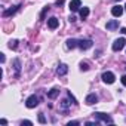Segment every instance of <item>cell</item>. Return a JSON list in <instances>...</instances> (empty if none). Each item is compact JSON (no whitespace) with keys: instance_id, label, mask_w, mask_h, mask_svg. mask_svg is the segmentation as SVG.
<instances>
[{"instance_id":"obj_17","label":"cell","mask_w":126,"mask_h":126,"mask_svg":"<svg viewBox=\"0 0 126 126\" xmlns=\"http://www.w3.org/2000/svg\"><path fill=\"white\" fill-rule=\"evenodd\" d=\"M80 68H82L83 71H88V70H89V65L86 64V62H82V64H80Z\"/></svg>"},{"instance_id":"obj_3","label":"cell","mask_w":126,"mask_h":126,"mask_svg":"<svg viewBox=\"0 0 126 126\" xmlns=\"http://www.w3.org/2000/svg\"><path fill=\"white\" fill-rule=\"evenodd\" d=\"M125 45H126V40H125V39H117V40H114V43H113V50H114V52L122 50V49L125 47Z\"/></svg>"},{"instance_id":"obj_24","label":"cell","mask_w":126,"mask_h":126,"mask_svg":"<svg viewBox=\"0 0 126 126\" xmlns=\"http://www.w3.org/2000/svg\"><path fill=\"white\" fill-rule=\"evenodd\" d=\"M122 83L126 86V74H125V76H122Z\"/></svg>"},{"instance_id":"obj_6","label":"cell","mask_w":126,"mask_h":126,"mask_svg":"<svg viewBox=\"0 0 126 126\" xmlns=\"http://www.w3.org/2000/svg\"><path fill=\"white\" fill-rule=\"evenodd\" d=\"M92 40H79V47L82 49V50H86V49H89V47H92Z\"/></svg>"},{"instance_id":"obj_26","label":"cell","mask_w":126,"mask_h":126,"mask_svg":"<svg viewBox=\"0 0 126 126\" xmlns=\"http://www.w3.org/2000/svg\"><path fill=\"white\" fill-rule=\"evenodd\" d=\"M0 123H2V125H6L8 122H6V119H2V120H0Z\"/></svg>"},{"instance_id":"obj_11","label":"cell","mask_w":126,"mask_h":126,"mask_svg":"<svg viewBox=\"0 0 126 126\" xmlns=\"http://www.w3.org/2000/svg\"><path fill=\"white\" fill-rule=\"evenodd\" d=\"M58 95H59V89L58 88H53V89H50L47 92V98H50V99H55Z\"/></svg>"},{"instance_id":"obj_5","label":"cell","mask_w":126,"mask_h":126,"mask_svg":"<svg viewBox=\"0 0 126 126\" xmlns=\"http://www.w3.org/2000/svg\"><path fill=\"white\" fill-rule=\"evenodd\" d=\"M111 14H113V16L119 18V16L123 14V6H120V5H116V6H113V8H111Z\"/></svg>"},{"instance_id":"obj_21","label":"cell","mask_w":126,"mask_h":126,"mask_svg":"<svg viewBox=\"0 0 126 126\" xmlns=\"http://www.w3.org/2000/svg\"><path fill=\"white\" fill-rule=\"evenodd\" d=\"M68 96H70V99H71V101H73L74 104H77V101H76V98H74V96L71 95V92H68Z\"/></svg>"},{"instance_id":"obj_15","label":"cell","mask_w":126,"mask_h":126,"mask_svg":"<svg viewBox=\"0 0 126 126\" xmlns=\"http://www.w3.org/2000/svg\"><path fill=\"white\" fill-rule=\"evenodd\" d=\"M88 15H89V8H82L80 9V18L82 19H86Z\"/></svg>"},{"instance_id":"obj_25","label":"cell","mask_w":126,"mask_h":126,"mask_svg":"<svg viewBox=\"0 0 126 126\" xmlns=\"http://www.w3.org/2000/svg\"><path fill=\"white\" fill-rule=\"evenodd\" d=\"M0 61L5 62V55H3V53H0Z\"/></svg>"},{"instance_id":"obj_23","label":"cell","mask_w":126,"mask_h":126,"mask_svg":"<svg viewBox=\"0 0 126 126\" xmlns=\"http://www.w3.org/2000/svg\"><path fill=\"white\" fill-rule=\"evenodd\" d=\"M79 125V122H70L68 123V126H77Z\"/></svg>"},{"instance_id":"obj_16","label":"cell","mask_w":126,"mask_h":126,"mask_svg":"<svg viewBox=\"0 0 126 126\" xmlns=\"http://www.w3.org/2000/svg\"><path fill=\"white\" fill-rule=\"evenodd\" d=\"M16 46H18V42H16V40L9 42V47H11V49H16Z\"/></svg>"},{"instance_id":"obj_29","label":"cell","mask_w":126,"mask_h":126,"mask_svg":"<svg viewBox=\"0 0 126 126\" xmlns=\"http://www.w3.org/2000/svg\"><path fill=\"white\" fill-rule=\"evenodd\" d=\"M125 9H126V5H125Z\"/></svg>"},{"instance_id":"obj_7","label":"cell","mask_w":126,"mask_h":126,"mask_svg":"<svg viewBox=\"0 0 126 126\" xmlns=\"http://www.w3.org/2000/svg\"><path fill=\"white\" fill-rule=\"evenodd\" d=\"M58 25H59V21H58L55 16H52V18H49V19H47V27H49L50 30H55Z\"/></svg>"},{"instance_id":"obj_20","label":"cell","mask_w":126,"mask_h":126,"mask_svg":"<svg viewBox=\"0 0 126 126\" xmlns=\"http://www.w3.org/2000/svg\"><path fill=\"white\" fill-rule=\"evenodd\" d=\"M21 125H22V126H24V125H28V126H31V125H33V122H30V120H22V122H21Z\"/></svg>"},{"instance_id":"obj_8","label":"cell","mask_w":126,"mask_h":126,"mask_svg":"<svg viewBox=\"0 0 126 126\" xmlns=\"http://www.w3.org/2000/svg\"><path fill=\"white\" fill-rule=\"evenodd\" d=\"M80 5H82L80 0H71V2H70V9H71V12L79 11V9H80Z\"/></svg>"},{"instance_id":"obj_18","label":"cell","mask_w":126,"mask_h":126,"mask_svg":"<svg viewBox=\"0 0 126 126\" xmlns=\"http://www.w3.org/2000/svg\"><path fill=\"white\" fill-rule=\"evenodd\" d=\"M67 105H68V101H67V99H64V101L61 102V108H62V110H65V108H67Z\"/></svg>"},{"instance_id":"obj_4","label":"cell","mask_w":126,"mask_h":126,"mask_svg":"<svg viewBox=\"0 0 126 126\" xmlns=\"http://www.w3.org/2000/svg\"><path fill=\"white\" fill-rule=\"evenodd\" d=\"M114 80H116V77H114V74H113L111 71H105V73L102 74V82H104V83L111 85V83H114Z\"/></svg>"},{"instance_id":"obj_1","label":"cell","mask_w":126,"mask_h":126,"mask_svg":"<svg viewBox=\"0 0 126 126\" xmlns=\"http://www.w3.org/2000/svg\"><path fill=\"white\" fill-rule=\"evenodd\" d=\"M25 105H27L28 108H34V107H37V105H39V98H37L36 95L28 96L27 101H25Z\"/></svg>"},{"instance_id":"obj_10","label":"cell","mask_w":126,"mask_h":126,"mask_svg":"<svg viewBox=\"0 0 126 126\" xmlns=\"http://www.w3.org/2000/svg\"><path fill=\"white\" fill-rule=\"evenodd\" d=\"M67 71H68V67H67L65 64H61V65L56 68V73H58V76H65V74H67Z\"/></svg>"},{"instance_id":"obj_9","label":"cell","mask_w":126,"mask_h":126,"mask_svg":"<svg viewBox=\"0 0 126 126\" xmlns=\"http://www.w3.org/2000/svg\"><path fill=\"white\" fill-rule=\"evenodd\" d=\"M96 101H98V96L95 94H91V95L86 96V104L88 105H94V104H96Z\"/></svg>"},{"instance_id":"obj_14","label":"cell","mask_w":126,"mask_h":126,"mask_svg":"<svg viewBox=\"0 0 126 126\" xmlns=\"http://www.w3.org/2000/svg\"><path fill=\"white\" fill-rule=\"evenodd\" d=\"M76 46H79V40H74V39H68L67 40V47L68 49H74Z\"/></svg>"},{"instance_id":"obj_2","label":"cell","mask_w":126,"mask_h":126,"mask_svg":"<svg viewBox=\"0 0 126 126\" xmlns=\"http://www.w3.org/2000/svg\"><path fill=\"white\" fill-rule=\"evenodd\" d=\"M94 117H95L96 120L104 122V123H113V119H111L110 116H107L105 113H95V114H94Z\"/></svg>"},{"instance_id":"obj_27","label":"cell","mask_w":126,"mask_h":126,"mask_svg":"<svg viewBox=\"0 0 126 126\" xmlns=\"http://www.w3.org/2000/svg\"><path fill=\"white\" fill-rule=\"evenodd\" d=\"M122 33H123V34H126V28H122Z\"/></svg>"},{"instance_id":"obj_12","label":"cell","mask_w":126,"mask_h":126,"mask_svg":"<svg viewBox=\"0 0 126 126\" xmlns=\"http://www.w3.org/2000/svg\"><path fill=\"white\" fill-rule=\"evenodd\" d=\"M119 28V21L117 19H113L110 22H107V30H116Z\"/></svg>"},{"instance_id":"obj_22","label":"cell","mask_w":126,"mask_h":126,"mask_svg":"<svg viewBox=\"0 0 126 126\" xmlns=\"http://www.w3.org/2000/svg\"><path fill=\"white\" fill-rule=\"evenodd\" d=\"M56 5L58 6H62V5H64V0H56Z\"/></svg>"},{"instance_id":"obj_19","label":"cell","mask_w":126,"mask_h":126,"mask_svg":"<svg viewBox=\"0 0 126 126\" xmlns=\"http://www.w3.org/2000/svg\"><path fill=\"white\" fill-rule=\"evenodd\" d=\"M39 122H40V123H46V119H45V116H43L42 113L39 114Z\"/></svg>"},{"instance_id":"obj_13","label":"cell","mask_w":126,"mask_h":126,"mask_svg":"<svg viewBox=\"0 0 126 126\" xmlns=\"http://www.w3.org/2000/svg\"><path fill=\"white\" fill-rule=\"evenodd\" d=\"M18 8H19V6H12L11 9H8V11H5V12H3V16L6 18V16H11V15H14V14L18 11Z\"/></svg>"},{"instance_id":"obj_28","label":"cell","mask_w":126,"mask_h":126,"mask_svg":"<svg viewBox=\"0 0 126 126\" xmlns=\"http://www.w3.org/2000/svg\"><path fill=\"white\" fill-rule=\"evenodd\" d=\"M114 2H120V0H114Z\"/></svg>"}]
</instances>
